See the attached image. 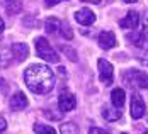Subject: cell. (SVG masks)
<instances>
[{"instance_id":"1","label":"cell","mask_w":148,"mask_h":134,"mask_svg":"<svg viewBox=\"0 0 148 134\" xmlns=\"http://www.w3.org/2000/svg\"><path fill=\"white\" fill-rule=\"evenodd\" d=\"M24 80L31 92L45 95L55 88V73L46 65H31L24 71Z\"/></svg>"},{"instance_id":"2","label":"cell","mask_w":148,"mask_h":134,"mask_svg":"<svg viewBox=\"0 0 148 134\" xmlns=\"http://www.w3.org/2000/svg\"><path fill=\"white\" fill-rule=\"evenodd\" d=\"M34 46H36L38 56L43 58L45 61H48V63H58L60 61L58 53L51 48V44L46 41V37H38V39L34 41Z\"/></svg>"},{"instance_id":"3","label":"cell","mask_w":148,"mask_h":134,"mask_svg":"<svg viewBox=\"0 0 148 134\" xmlns=\"http://www.w3.org/2000/svg\"><path fill=\"white\" fill-rule=\"evenodd\" d=\"M124 82L130 87H138V88H148V75L143 71H136V70H130L124 73Z\"/></svg>"},{"instance_id":"4","label":"cell","mask_w":148,"mask_h":134,"mask_svg":"<svg viewBox=\"0 0 148 134\" xmlns=\"http://www.w3.org/2000/svg\"><path fill=\"white\" fill-rule=\"evenodd\" d=\"M97 68H99V78L104 85H111L112 80H114V70H112V65L107 60H101L97 61Z\"/></svg>"},{"instance_id":"5","label":"cell","mask_w":148,"mask_h":134,"mask_svg":"<svg viewBox=\"0 0 148 134\" xmlns=\"http://www.w3.org/2000/svg\"><path fill=\"white\" fill-rule=\"evenodd\" d=\"M58 107L61 112H70L77 107V99L73 97V93H70L68 90H63L60 93V99H58Z\"/></svg>"},{"instance_id":"6","label":"cell","mask_w":148,"mask_h":134,"mask_svg":"<svg viewBox=\"0 0 148 134\" xmlns=\"http://www.w3.org/2000/svg\"><path fill=\"white\" fill-rule=\"evenodd\" d=\"M145 110H147V105H145V100L141 99V95L133 93L131 95V117L133 119H141L145 116Z\"/></svg>"},{"instance_id":"7","label":"cell","mask_w":148,"mask_h":134,"mask_svg":"<svg viewBox=\"0 0 148 134\" xmlns=\"http://www.w3.org/2000/svg\"><path fill=\"white\" fill-rule=\"evenodd\" d=\"M97 43H99V46H101L102 49H112L114 46L118 44L116 36H114V32H111V31H102V32L99 34V37H97Z\"/></svg>"},{"instance_id":"8","label":"cell","mask_w":148,"mask_h":134,"mask_svg":"<svg viewBox=\"0 0 148 134\" xmlns=\"http://www.w3.org/2000/svg\"><path fill=\"white\" fill-rule=\"evenodd\" d=\"M75 20L82 26H92L95 22V14L90 9H80L75 12Z\"/></svg>"},{"instance_id":"9","label":"cell","mask_w":148,"mask_h":134,"mask_svg":"<svg viewBox=\"0 0 148 134\" xmlns=\"http://www.w3.org/2000/svg\"><path fill=\"white\" fill-rule=\"evenodd\" d=\"M138 24H140V15H138L136 10L128 12L126 17H123V19L119 20V26H121L123 29H136Z\"/></svg>"},{"instance_id":"10","label":"cell","mask_w":148,"mask_h":134,"mask_svg":"<svg viewBox=\"0 0 148 134\" xmlns=\"http://www.w3.org/2000/svg\"><path fill=\"white\" fill-rule=\"evenodd\" d=\"M10 109L12 110H22V109H26L27 105H29V102H27V97L22 93V92H15L14 97L10 99Z\"/></svg>"},{"instance_id":"11","label":"cell","mask_w":148,"mask_h":134,"mask_svg":"<svg viewBox=\"0 0 148 134\" xmlns=\"http://www.w3.org/2000/svg\"><path fill=\"white\" fill-rule=\"evenodd\" d=\"M121 116H123V112L118 107H104L102 110V117L106 120H109V122H114V120L121 119Z\"/></svg>"},{"instance_id":"12","label":"cell","mask_w":148,"mask_h":134,"mask_svg":"<svg viewBox=\"0 0 148 134\" xmlns=\"http://www.w3.org/2000/svg\"><path fill=\"white\" fill-rule=\"evenodd\" d=\"M12 53L17 60H26L27 54H29V48L24 44V43H14L12 44Z\"/></svg>"},{"instance_id":"13","label":"cell","mask_w":148,"mask_h":134,"mask_svg":"<svg viewBox=\"0 0 148 134\" xmlns=\"http://www.w3.org/2000/svg\"><path fill=\"white\" fill-rule=\"evenodd\" d=\"M124 100H126L124 90H123V88H114V90H112V93H111V102H112L114 107L121 109V107L124 105Z\"/></svg>"},{"instance_id":"14","label":"cell","mask_w":148,"mask_h":134,"mask_svg":"<svg viewBox=\"0 0 148 134\" xmlns=\"http://www.w3.org/2000/svg\"><path fill=\"white\" fill-rule=\"evenodd\" d=\"M2 3H3V7H5V10H7L9 14L15 15L22 10V3H21L19 0H2Z\"/></svg>"},{"instance_id":"15","label":"cell","mask_w":148,"mask_h":134,"mask_svg":"<svg viewBox=\"0 0 148 134\" xmlns=\"http://www.w3.org/2000/svg\"><path fill=\"white\" fill-rule=\"evenodd\" d=\"M60 27H61V20L56 19V17H49V19H46L45 22V29L46 32H49V34H55V32H58Z\"/></svg>"},{"instance_id":"16","label":"cell","mask_w":148,"mask_h":134,"mask_svg":"<svg viewBox=\"0 0 148 134\" xmlns=\"http://www.w3.org/2000/svg\"><path fill=\"white\" fill-rule=\"evenodd\" d=\"M60 134H78V127L73 122H65L60 127Z\"/></svg>"},{"instance_id":"17","label":"cell","mask_w":148,"mask_h":134,"mask_svg":"<svg viewBox=\"0 0 148 134\" xmlns=\"http://www.w3.org/2000/svg\"><path fill=\"white\" fill-rule=\"evenodd\" d=\"M32 129L36 134H56V131L51 126H46V124H34Z\"/></svg>"},{"instance_id":"18","label":"cell","mask_w":148,"mask_h":134,"mask_svg":"<svg viewBox=\"0 0 148 134\" xmlns=\"http://www.w3.org/2000/svg\"><path fill=\"white\" fill-rule=\"evenodd\" d=\"M60 32L65 39H72L73 37V32H72V27L66 24V22H61V27H60Z\"/></svg>"},{"instance_id":"19","label":"cell","mask_w":148,"mask_h":134,"mask_svg":"<svg viewBox=\"0 0 148 134\" xmlns=\"http://www.w3.org/2000/svg\"><path fill=\"white\" fill-rule=\"evenodd\" d=\"M140 34H141V37H143V39H145V41L148 43V15L145 17V22H143V29H141V32H140Z\"/></svg>"},{"instance_id":"20","label":"cell","mask_w":148,"mask_h":134,"mask_svg":"<svg viewBox=\"0 0 148 134\" xmlns=\"http://www.w3.org/2000/svg\"><path fill=\"white\" fill-rule=\"evenodd\" d=\"M89 134H107V131L99 129V127H90V129H89Z\"/></svg>"},{"instance_id":"21","label":"cell","mask_w":148,"mask_h":134,"mask_svg":"<svg viewBox=\"0 0 148 134\" xmlns=\"http://www.w3.org/2000/svg\"><path fill=\"white\" fill-rule=\"evenodd\" d=\"M140 61H141L145 66H148V49L143 53V54H141V56H140Z\"/></svg>"},{"instance_id":"22","label":"cell","mask_w":148,"mask_h":134,"mask_svg":"<svg viewBox=\"0 0 148 134\" xmlns=\"http://www.w3.org/2000/svg\"><path fill=\"white\" fill-rule=\"evenodd\" d=\"M5 129H7V120L3 119V117H0V134L3 133Z\"/></svg>"},{"instance_id":"23","label":"cell","mask_w":148,"mask_h":134,"mask_svg":"<svg viewBox=\"0 0 148 134\" xmlns=\"http://www.w3.org/2000/svg\"><path fill=\"white\" fill-rule=\"evenodd\" d=\"M45 116H46V117H49V119H60V117H61L60 114H53V112H49V110H46Z\"/></svg>"},{"instance_id":"24","label":"cell","mask_w":148,"mask_h":134,"mask_svg":"<svg viewBox=\"0 0 148 134\" xmlns=\"http://www.w3.org/2000/svg\"><path fill=\"white\" fill-rule=\"evenodd\" d=\"M63 51L70 54V60H72V61H77V56H75V53L72 51V49H68V48H63Z\"/></svg>"},{"instance_id":"25","label":"cell","mask_w":148,"mask_h":134,"mask_svg":"<svg viewBox=\"0 0 148 134\" xmlns=\"http://www.w3.org/2000/svg\"><path fill=\"white\" fill-rule=\"evenodd\" d=\"M46 5L48 7H53V5H56V3H60V2H66V0H45Z\"/></svg>"},{"instance_id":"26","label":"cell","mask_w":148,"mask_h":134,"mask_svg":"<svg viewBox=\"0 0 148 134\" xmlns=\"http://www.w3.org/2000/svg\"><path fill=\"white\" fill-rule=\"evenodd\" d=\"M82 2H89V3H101L102 0H82Z\"/></svg>"},{"instance_id":"27","label":"cell","mask_w":148,"mask_h":134,"mask_svg":"<svg viewBox=\"0 0 148 134\" xmlns=\"http://www.w3.org/2000/svg\"><path fill=\"white\" fill-rule=\"evenodd\" d=\"M3 29H5V26H3V20H2V19H0V34H2V32H3Z\"/></svg>"},{"instance_id":"28","label":"cell","mask_w":148,"mask_h":134,"mask_svg":"<svg viewBox=\"0 0 148 134\" xmlns=\"http://www.w3.org/2000/svg\"><path fill=\"white\" fill-rule=\"evenodd\" d=\"M124 3H133V2H136V0H123Z\"/></svg>"},{"instance_id":"29","label":"cell","mask_w":148,"mask_h":134,"mask_svg":"<svg viewBox=\"0 0 148 134\" xmlns=\"http://www.w3.org/2000/svg\"><path fill=\"white\" fill-rule=\"evenodd\" d=\"M143 134H148V131H145V133H143Z\"/></svg>"},{"instance_id":"30","label":"cell","mask_w":148,"mask_h":134,"mask_svg":"<svg viewBox=\"0 0 148 134\" xmlns=\"http://www.w3.org/2000/svg\"><path fill=\"white\" fill-rule=\"evenodd\" d=\"M121 134H126V133H121Z\"/></svg>"}]
</instances>
